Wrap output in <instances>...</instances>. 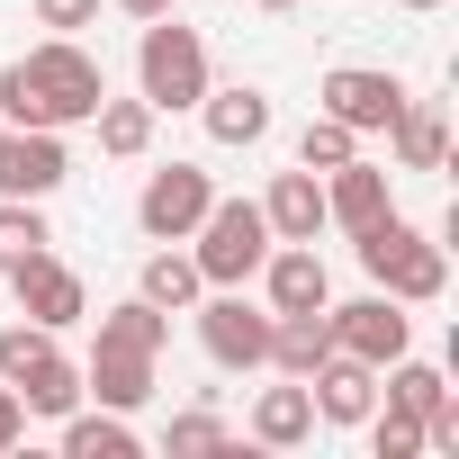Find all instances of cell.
<instances>
[{
	"mask_svg": "<svg viewBox=\"0 0 459 459\" xmlns=\"http://www.w3.org/2000/svg\"><path fill=\"white\" fill-rule=\"evenodd\" d=\"M262 280H271V316H307V307H333V271H325V253H316V244H271Z\"/></svg>",
	"mask_w": 459,
	"mask_h": 459,
	"instance_id": "obj_10",
	"label": "cell"
},
{
	"mask_svg": "<svg viewBox=\"0 0 459 459\" xmlns=\"http://www.w3.org/2000/svg\"><path fill=\"white\" fill-rule=\"evenodd\" d=\"M225 441H235L225 414H171V450H225Z\"/></svg>",
	"mask_w": 459,
	"mask_h": 459,
	"instance_id": "obj_28",
	"label": "cell"
},
{
	"mask_svg": "<svg viewBox=\"0 0 459 459\" xmlns=\"http://www.w3.org/2000/svg\"><path fill=\"white\" fill-rule=\"evenodd\" d=\"M198 342H207L216 369H262L271 360V307H253L244 289H216L198 307Z\"/></svg>",
	"mask_w": 459,
	"mask_h": 459,
	"instance_id": "obj_5",
	"label": "cell"
},
{
	"mask_svg": "<svg viewBox=\"0 0 459 459\" xmlns=\"http://www.w3.org/2000/svg\"><path fill=\"white\" fill-rule=\"evenodd\" d=\"M405 10H441V0H405Z\"/></svg>",
	"mask_w": 459,
	"mask_h": 459,
	"instance_id": "obj_33",
	"label": "cell"
},
{
	"mask_svg": "<svg viewBox=\"0 0 459 459\" xmlns=\"http://www.w3.org/2000/svg\"><path fill=\"white\" fill-rule=\"evenodd\" d=\"M351 244H360V271H369V280H378L396 307H432V298L450 289V253H441L432 235H414L396 207H387L378 225H360Z\"/></svg>",
	"mask_w": 459,
	"mask_h": 459,
	"instance_id": "obj_2",
	"label": "cell"
},
{
	"mask_svg": "<svg viewBox=\"0 0 459 459\" xmlns=\"http://www.w3.org/2000/svg\"><path fill=\"white\" fill-rule=\"evenodd\" d=\"M262 216H271V244H316V235H325V180H316L307 162L280 171L271 198H262Z\"/></svg>",
	"mask_w": 459,
	"mask_h": 459,
	"instance_id": "obj_13",
	"label": "cell"
},
{
	"mask_svg": "<svg viewBox=\"0 0 459 459\" xmlns=\"http://www.w3.org/2000/svg\"><path fill=\"white\" fill-rule=\"evenodd\" d=\"M360 423H369V450H378V459H414V450H423V423H414V414H396V405H387V414L369 405Z\"/></svg>",
	"mask_w": 459,
	"mask_h": 459,
	"instance_id": "obj_27",
	"label": "cell"
},
{
	"mask_svg": "<svg viewBox=\"0 0 459 459\" xmlns=\"http://www.w3.org/2000/svg\"><path fill=\"white\" fill-rule=\"evenodd\" d=\"M19 441H28V405H19V387H10V378H0V459H10Z\"/></svg>",
	"mask_w": 459,
	"mask_h": 459,
	"instance_id": "obj_30",
	"label": "cell"
},
{
	"mask_svg": "<svg viewBox=\"0 0 459 459\" xmlns=\"http://www.w3.org/2000/svg\"><path fill=\"white\" fill-rule=\"evenodd\" d=\"M10 289H19V316H28V325H46V333H64V325H82V316H91L82 271H64L55 253H28V262L10 271Z\"/></svg>",
	"mask_w": 459,
	"mask_h": 459,
	"instance_id": "obj_9",
	"label": "cell"
},
{
	"mask_svg": "<svg viewBox=\"0 0 459 459\" xmlns=\"http://www.w3.org/2000/svg\"><path fill=\"white\" fill-rule=\"evenodd\" d=\"M387 144H396L405 171H441V153H450V117H441V100H414V91H405V108L387 117Z\"/></svg>",
	"mask_w": 459,
	"mask_h": 459,
	"instance_id": "obj_14",
	"label": "cell"
},
{
	"mask_svg": "<svg viewBox=\"0 0 459 459\" xmlns=\"http://www.w3.org/2000/svg\"><path fill=\"white\" fill-rule=\"evenodd\" d=\"M55 235H46V216H37V198H0V271H19L28 253H46Z\"/></svg>",
	"mask_w": 459,
	"mask_h": 459,
	"instance_id": "obj_25",
	"label": "cell"
},
{
	"mask_svg": "<svg viewBox=\"0 0 459 459\" xmlns=\"http://www.w3.org/2000/svg\"><path fill=\"white\" fill-rule=\"evenodd\" d=\"M82 396H100V405L135 414V405L153 396V360H144V351H91V369H82Z\"/></svg>",
	"mask_w": 459,
	"mask_h": 459,
	"instance_id": "obj_16",
	"label": "cell"
},
{
	"mask_svg": "<svg viewBox=\"0 0 459 459\" xmlns=\"http://www.w3.org/2000/svg\"><path fill=\"white\" fill-rule=\"evenodd\" d=\"M387 405H396V414H414V423H423V414H432V405H450V378H441V369H432V360H387Z\"/></svg>",
	"mask_w": 459,
	"mask_h": 459,
	"instance_id": "obj_24",
	"label": "cell"
},
{
	"mask_svg": "<svg viewBox=\"0 0 459 459\" xmlns=\"http://www.w3.org/2000/svg\"><path fill=\"white\" fill-rule=\"evenodd\" d=\"M117 10H126V19H162V10H171V0H117Z\"/></svg>",
	"mask_w": 459,
	"mask_h": 459,
	"instance_id": "obj_31",
	"label": "cell"
},
{
	"mask_svg": "<svg viewBox=\"0 0 459 459\" xmlns=\"http://www.w3.org/2000/svg\"><path fill=\"white\" fill-rule=\"evenodd\" d=\"M253 10H298V0H253Z\"/></svg>",
	"mask_w": 459,
	"mask_h": 459,
	"instance_id": "obj_32",
	"label": "cell"
},
{
	"mask_svg": "<svg viewBox=\"0 0 459 459\" xmlns=\"http://www.w3.org/2000/svg\"><path fill=\"white\" fill-rule=\"evenodd\" d=\"M307 396H316V423H360V414L378 405V369L351 360V351H325V360L307 369Z\"/></svg>",
	"mask_w": 459,
	"mask_h": 459,
	"instance_id": "obj_11",
	"label": "cell"
},
{
	"mask_svg": "<svg viewBox=\"0 0 459 459\" xmlns=\"http://www.w3.org/2000/svg\"><path fill=\"white\" fill-rule=\"evenodd\" d=\"M100 100H108V73L73 37H46V46H28L0 73V117L10 126H82Z\"/></svg>",
	"mask_w": 459,
	"mask_h": 459,
	"instance_id": "obj_1",
	"label": "cell"
},
{
	"mask_svg": "<svg viewBox=\"0 0 459 459\" xmlns=\"http://www.w3.org/2000/svg\"><path fill=\"white\" fill-rule=\"evenodd\" d=\"M316 100H325V117H342L351 135H387V117L405 108V82H396V73H369V64H333Z\"/></svg>",
	"mask_w": 459,
	"mask_h": 459,
	"instance_id": "obj_8",
	"label": "cell"
},
{
	"mask_svg": "<svg viewBox=\"0 0 459 459\" xmlns=\"http://www.w3.org/2000/svg\"><path fill=\"white\" fill-rule=\"evenodd\" d=\"M91 19H100V0H37V28H55V37H73Z\"/></svg>",
	"mask_w": 459,
	"mask_h": 459,
	"instance_id": "obj_29",
	"label": "cell"
},
{
	"mask_svg": "<svg viewBox=\"0 0 459 459\" xmlns=\"http://www.w3.org/2000/svg\"><path fill=\"white\" fill-rule=\"evenodd\" d=\"M198 117H207L216 144H262V135H271V100H262L253 82H235V91H198Z\"/></svg>",
	"mask_w": 459,
	"mask_h": 459,
	"instance_id": "obj_15",
	"label": "cell"
},
{
	"mask_svg": "<svg viewBox=\"0 0 459 459\" xmlns=\"http://www.w3.org/2000/svg\"><path fill=\"white\" fill-rule=\"evenodd\" d=\"M325 351H333V316H325V307H307V316H271V360H280L289 378H307Z\"/></svg>",
	"mask_w": 459,
	"mask_h": 459,
	"instance_id": "obj_17",
	"label": "cell"
},
{
	"mask_svg": "<svg viewBox=\"0 0 459 459\" xmlns=\"http://www.w3.org/2000/svg\"><path fill=\"white\" fill-rule=\"evenodd\" d=\"M135 82H144V100H153V108H198V91H207V46H198V28H180L171 10H162V19H144Z\"/></svg>",
	"mask_w": 459,
	"mask_h": 459,
	"instance_id": "obj_4",
	"label": "cell"
},
{
	"mask_svg": "<svg viewBox=\"0 0 459 459\" xmlns=\"http://www.w3.org/2000/svg\"><path fill=\"white\" fill-rule=\"evenodd\" d=\"M307 432H316V396H307V378H298V387H262V405H253V441L298 450Z\"/></svg>",
	"mask_w": 459,
	"mask_h": 459,
	"instance_id": "obj_18",
	"label": "cell"
},
{
	"mask_svg": "<svg viewBox=\"0 0 459 459\" xmlns=\"http://www.w3.org/2000/svg\"><path fill=\"white\" fill-rule=\"evenodd\" d=\"M333 316V351H351V360H369V369H387V360H405V342H414V316L378 289V298H351V307H325Z\"/></svg>",
	"mask_w": 459,
	"mask_h": 459,
	"instance_id": "obj_7",
	"label": "cell"
},
{
	"mask_svg": "<svg viewBox=\"0 0 459 459\" xmlns=\"http://www.w3.org/2000/svg\"><path fill=\"white\" fill-rule=\"evenodd\" d=\"M64 459H135L126 414H117V405H100V414H64Z\"/></svg>",
	"mask_w": 459,
	"mask_h": 459,
	"instance_id": "obj_21",
	"label": "cell"
},
{
	"mask_svg": "<svg viewBox=\"0 0 459 459\" xmlns=\"http://www.w3.org/2000/svg\"><path fill=\"white\" fill-rule=\"evenodd\" d=\"M189 262H198L207 289H244V280L271 262V216H262V198H207Z\"/></svg>",
	"mask_w": 459,
	"mask_h": 459,
	"instance_id": "obj_3",
	"label": "cell"
},
{
	"mask_svg": "<svg viewBox=\"0 0 459 459\" xmlns=\"http://www.w3.org/2000/svg\"><path fill=\"white\" fill-rule=\"evenodd\" d=\"M198 289H207V280H198V262H189V253H153V262H144V280H135V298H153L162 316L198 307Z\"/></svg>",
	"mask_w": 459,
	"mask_h": 459,
	"instance_id": "obj_23",
	"label": "cell"
},
{
	"mask_svg": "<svg viewBox=\"0 0 459 459\" xmlns=\"http://www.w3.org/2000/svg\"><path fill=\"white\" fill-rule=\"evenodd\" d=\"M153 117H162L153 100H100V108H91V126H100V153L135 162V153L153 144Z\"/></svg>",
	"mask_w": 459,
	"mask_h": 459,
	"instance_id": "obj_20",
	"label": "cell"
},
{
	"mask_svg": "<svg viewBox=\"0 0 459 459\" xmlns=\"http://www.w3.org/2000/svg\"><path fill=\"white\" fill-rule=\"evenodd\" d=\"M396 198H387V171L378 162H342V171H325V225H342V235H360V225H378Z\"/></svg>",
	"mask_w": 459,
	"mask_h": 459,
	"instance_id": "obj_12",
	"label": "cell"
},
{
	"mask_svg": "<svg viewBox=\"0 0 459 459\" xmlns=\"http://www.w3.org/2000/svg\"><path fill=\"white\" fill-rule=\"evenodd\" d=\"M162 342H171V316H162L153 298H126V307L100 316V351H144V360H153Z\"/></svg>",
	"mask_w": 459,
	"mask_h": 459,
	"instance_id": "obj_19",
	"label": "cell"
},
{
	"mask_svg": "<svg viewBox=\"0 0 459 459\" xmlns=\"http://www.w3.org/2000/svg\"><path fill=\"white\" fill-rule=\"evenodd\" d=\"M19 405H28V414H55V423H64V414L82 405V369H73L64 351H46V360H37V369L19 378Z\"/></svg>",
	"mask_w": 459,
	"mask_h": 459,
	"instance_id": "obj_22",
	"label": "cell"
},
{
	"mask_svg": "<svg viewBox=\"0 0 459 459\" xmlns=\"http://www.w3.org/2000/svg\"><path fill=\"white\" fill-rule=\"evenodd\" d=\"M207 198H216V180H207L198 162H162V171L144 180V198H135V225H144L153 244H189L198 216H207Z\"/></svg>",
	"mask_w": 459,
	"mask_h": 459,
	"instance_id": "obj_6",
	"label": "cell"
},
{
	"mask_svg": "<svg viewBox=\"0 0 459 459\" xmlns=\"http://www.w3.org/2000/svg\"><path fill=\"white\" fill-rule=\"evenodd\" d=\"M351 153H360V135H351L342 117H325V108H316V117H307V135H298V162H307V171H342Z\"/></svg>",
	"mask_w": 459,
	"mask_h": 459,
	"instance_id": "obj_26",
	"label": "cell"
}]
</instances>
